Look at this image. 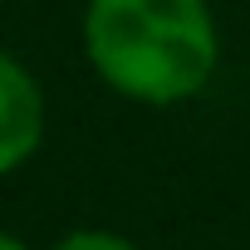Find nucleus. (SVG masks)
Listing matches in <instances>:
<instances>
[{
  "instance_id": "nucleus-3",
  "label": "nucleus",
  "mask_w": 250,
  "mask_h": 250,
  "mask_svg": "<svg viewBox=\"0 0 250 250\" xmlns=\"http://www.w3.org/2000/svg\"><path fill=\"white\" fill-rule=\"evenodd\" d=\"M49 250H138L128 235H118V230H108V226H74V230H64Z\"/></svg>"
},
{
  "instance_id": "nucleus-2",
  "label": "nucleus",
  "mask_w": 250,
  "mask_h": 250,
  "mask_svg": "<svg viewBox=\"0 0 250 250\" xmlns=\"http://www.w3.org/2000/svg\"><path fill=\"white\" fill-rule=\"evenodd\" d=\"M44 88L40 79L0 49V177L20 172L44 143Z\"/></svg>"
},
{
  "instance_id": "nucleus-4",
  "label": "nucleus",
  "mask_w": 250,
  "mask_h": 250,
  "mask_svg": "<svg viewBox=\"0 0 250 250\" xmlns=\"http://www.w3.org/2000/svg\"><path fill=\"white\" fill-rule=\"evenodd\" d=\"M0 250H30L20 235H10V230H0Z\"/></svg>"
},
{
  "instance_id": "nucleus-1",
  "label": "nucleus",
  "mask_w": 250,
  "mask_h": 250,
  "mask_svg": "<svg viewBox=\"0 0 250 250\" xmlns=\"http://www.w3.org/2000/svg\"><path fill=\"white\" fill-rule=\"evenodd\" d=\"M83 54L113 93L172 108L211 83L221 30L206 0H88Z\"/></svg>"
}]
</instances>
